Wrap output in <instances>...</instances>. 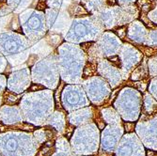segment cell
<instances>
[{
  "mask_svg": "<svg viewBox=\"0 0 157 156\" xmlns=\"http://www.w3.org/2000/svg\"><path fill=\"white\" fill-rule=\"evenodd\" d=\"M69 120L75 125H80L90 122L92 118V109L91 107L84 108L78 111H75L69 115Z\"/></svg>",
  "mask_w": 157,
  "mask_h": 156,
  "instance_id": "obj_18",
  "label": "cell"
},
{
  "mask_svg": "<svg viewBox=\"0 0 157 156\" xmlns=\"http://www.w3.org/2000/svg\"><path fill=\"white\" fill-rule=\"evenodd\" d=\"M122 44L118 36L109 31H104L94 44L90 46L88 50L89 61L98 63L103 59L115 56L120 53Z\"/></svg>",
  "mask_w": 157,
  "mask_h": 156,
  "instance_id": "obj_8",
  "label": "cell"
},
{
  "mask_svg": "<svg viewBox=\"0 0 157 156\" xmlns=\"http://www.w3.org/2000/svg\"><path fill=\"white\" fill-rule=\"evenodd\" d=\"M31 81V70L27 67H24L23 69L13 70L9 75L7 88L10 91L19 94L25 91L30 87Z\"/></svg>",
  "mask_w": 157,
  "mask_h": 156,
  "instance_id": "obj_14",
  "label": "cell"
},
{
  "mask_svg": "<svg viewBox=\"0 0 157 156\" xmlns=\"http://www.w3.org/2000/svg\"><path fill=\"white\" fill-rule=\"evenodd\" d=\"M149 92L157 100V76L151 78L149 85Z\"/></svg>",
  "mask_w": 157,
  "mask_h": 156,
  "instance_id": "obj_30",
  "label": "cell"
},
{
  "mask_svg": "<svg viewBox=\"0 0 157 156\" xmlns=\"http://www.w3.org/2000/svg\"><path fill=\"white\" fill-rule=\"evenodd\" d=\"M59 77L58 54L55 52L44 56L31 68L32 81L35 84L42 85L49 89H56L58 88Z\"/></svg>",
  "mask_w": 157,
  "mask_h": 156,
  "instance_id": "obj_5",
  "label": "cell"
},
{
  "mask_svg": "<svg viewBox=\"0 0 157 156\" xmlns=\"http://www.w3.org/2000/svg\"><path fill=\"white\" fill-rule=\"evenodd\" d=\"M97 72L110 85L111 89L119 87L123 80L121 69L107 59H103L97 63Z\"/></svg>",
  "mask_w": 157,
  "mask_h": 156,
  "instance_id": "obj_15",
  "label": "cell"
},
{
  "mask_svg": "<svg viewBox=\"0 0 157 156\" xmlns=\"http://www.w3.org/2000/svg\"><path fill=\"white\" fill-rule=\"evenodd\" d=\"M33 44L25 35L11 30L0 33V53L11 65H21L26 61Z\"/></svg>",
  "mask_w": 157,
  "mask_h": 156,
  "instance_id": "obj_3",
  "label": "cell"
},
{
  "mask_svg": "<svg viewBox=\"0 0 157 156\" xmlns=\"http://www.w3.org/2000/svg\"><path fill=\"white\" fill-rule=\"evenodd\" d=\"M8 60L5 56L0 53V73H3L6 70L7 65H8Z\"/></svg>",
  "mask_w": 157,
  "mask_h": 156,
  "instance_id": "obj_31",
  "label": "cell"
},
{
  "mask_svg": "<svg viewBox=\"0 0 157 156\" xmlns=\"http://www.w3.org/2000/svg\"><path fill=\"white\" fill-rule=\"evenodd\" d=\"M143 103H144L145 110L148 113H150V114H151L152 112L157 111V100L150 92H147L144 94Z\"/></svg>",
  "mask_w": 157,
  "mask_h": 156,
  "instance_id": "obj_25",
  "label": "cell"
},
{
  "mask_svg": "<svg viewBox=\"0 0 157 156\" xmlns=\"http://www.w3.org/2000/svg\"><path fill=\"white\" fill-rule=\"evenodd\" d=\"M83 88L90 101L95 105H101L110 94V85L102 76H91L83 81Z\"/></svg>",
  "mask_w": 157,
  "mask_h": 156,
  "instance_id": "obj_11",
  "label": "cell"
},
{
  "mask_svg": "<svg viewBox=\"0 0 157 156\" xmlns=\"http://www.w3.org/2000/svg\"><path fill=\"white\" fill-rule=\"evenodd\" d=\"M149 9L147 12V17L150 22L157 25V0H151L150 3L146 5Z\"/></svg>",
  "mask_w": 157,
  "mask_h": 156,
  "instance_id": "obj_26",
  "label": "cell"
},
{
  "mask_svg": "<svg viewBox=\"0 0 157 156\" xmlns=\"http://www.w3.org/2000/svg\"><path fill=\"white\" fill-rule=\"evenodd\" d=\"M53 109L54 97L50 89L26 93L21 100V110L26 120L37 125L47 121Z\"/></svg>",
  "mask_w": 157,
  "mask_h": 156,
  "instance_id": "obj_2",
  "label": "cell"
},
{
  "mask_svg": "<svg viewBox=\"0 0 157 156\" xmlns=\"http://www.w3.org/2000/svg\"><path fill=\"white\" fill-rule=\"evenodd\" d=\"M45 4L49 8L59 9V10H69L74 4V0H44Z\"/></svg>",
  "mask_w": 157,
  "mask_h": 156,
  "instance_id": "obj_23",
  "label": "cell"
},
{
  "mask_svg": "<svg viewBox=\"0 0 157 156\" xmlns=\"http://www.w3.org/2000/svg\"><path fill=\"white\" fill-rule=\"evenodd\" d=\"M62 104L67 111L75 110L90 105L87 93L80 84H69L62 91Z\"/></svg>",
  "mask_w": 157,
  "mask_h": 156,
  "instance_id": "obj_12",
  "label": "cell"
},
{
  "mask_svg": "<svg viewBox=\"0 0 157 156\" xmlns=\"http://www.w3.org/2000/svg\"><path fill=\"white\" fill-rule=\"evenodd\" d=\"M147 70H148V63H143L141 66H139L138 68H136L135 70H133L132 74H131V79L132 80H141L143 78L146 74H147ZM149 72V70H148Z\"/></svg>",
  "mask_w": 157,
  "mask_h": 156,
  "instance_id": "obj_27",
  "label": "cell"
},
{
  "mask_svg": "<svg viewBox=\"0 0 157 156\" xmlns=\"http://www.w3.org/2000/svg\"><path fill=\"white\" fill-rule=\"evenodd\" d=\"M120 5H133L136 2V0H118Z\"/></svg>",
  "mask_w": 157,
  "mask_h": 156,
  "instance_id": "obj_33",
  "label": "cell"
},
{
  "mask_svg": "<svg viewBox=\"0 0 157 156\" xmlns=\"http://www.w3.org/2000/svg\"><path fill=\"white\" fill-rule=\"evenodd\" d=\"M47 29L49 34H65L73 22L71 12L68 10L47 8L44 10Z\"/></svg>",
  "mask_w": 157,
  "mask_h": 156,
  "instance_id": "obj_10",
  "label": "cell"
},
{
  "mask_svg": "<svg viewBox=\"0 0 157 156\" xmlns=\"http://www.w3.org/2000/svg\"><path fill=\"white\" fill-rule=\"evenodd\" d=\"M47 123L53 126L56 130L63 131L65 126V116L61 111H56L48 118Z\"/></svg>",
  "mask_w": 157,
  "mask_h": 156,
  "instance_id": "obj_21",
  "label": "cell"
},
{
  "mask_svg": "<svg viewBox=\"0 0 157 156\" xmlns=\"http://www.w3.org/2000/svg\"><path fill=\"white\" fill-rule=\"evenodd\" d=\"M142 58H143V55L137 48L127 42L122 44L119 53V59L123 80L129 78L132 72L141 62Z\"/></svg>",
  "mask_w": 157,
  "mask_h": 156,
  "instance_id": "obj_13",
  "label": "cell"
},
{
  "mask_svg": "<svg viewBox=\"0 0 157 156\" xmlns=\"http://www.w3.org/2000/svg\"><path fill=\"white\" fill-rule=\"evenodd\" d=\"M19 20L25 36L33 44L45 37L48 29L44 11L29 8L20 12Z\"/></svg>",
  "mask_w": 157,
  "mask_h": 156,
  "instance_id": "obj_7",
  "label": "cell"
},
{
  "mask_svg": "<svg viewBox=\"0 0 157 156\" xmlns=\"http://www.w3.org/2000/svg\"><path fill=\"white\" fill-rule=\"evenodd\" d=\"M102 113H103V117L106 122L113 123V124L121 123L120 115L113 108H105L102 110Z\"/></svg>",
  "mask_w": 157,
  "mask_h": 156,
  "instance_id": "obj_24",
  "label": "cell"
},
{
  "mask_svg": "<svg viewBox=\"0 0 157 156\" xmlns=\"http://www.w3.org/2000/svg\"><path fill=\"white\" fill-rule=\"evenodd\" d=\"M7 88V78L5 75L0 74V94H2Z\"/></svg>",
  "mask_w": 157,
  "mask_h": 156,
  "instance_id": "obj_32",
  "label": "cell"
},
{
  "mask_svg": "<svg viewBox=\"0 0 157 156\" xmlns=\"http://www.w3.org/2000/svg\"><path fill=\"white\" fill-rule=\"evenodd\" d=\"M0 120L8 125L23 122L22 110L16 105H4L0 108Z\"/></svg>",
  "mask_w": 157,
  "mask_h": 156,
  "instance_id": "obj_17",
  "label": "cell"
},
{
  "mask_svg": "<svg viewBox=\"0 0 157 156\" xmlns=\"http://www.w3.org/2000/svg\"><path fill=\"white\" fill-rule=\"evenodd\" d=\"M13 11L8 6V4H0V33L9 31L7 27L10 23V15Z\"/></svg>",
  "mask_w": 157,
  "mask_h": 156,
  "instance_id": "obj_19",
  "label": "cell"
},
{
  "mask_svg": "<svg viewBox=\"0 0 157 156\" xmlns=\"http://www.w3.org/2000/svg\"><path fill=\"white\" fill-rule=\"evenodd\" d=\"M34 0H7V4L14 13H20L29 9Z\"/></svg>",
  "mask_w": 157,
  "mask_h": 156,
  "instance_id": "obj_22",
  "label": "cell"
},
{
  "mask_svg": "<svg viewBox=\"0 0 157 156\" xmlns=\"http://www.w3.org/2000/svg\"><path fill=\"white\" fill-rule=\"evenodd\" d=\"M150 48H157V28L149 31L145 44Z\"/></svg>",
  "mask_w": 157,
  "mask_h": 156,
  "instance_id": "obj_29",
  "label": "cell"
},
{
  "mask_svg": "<svg viewBox=\"0 0 157 156\" xmlns=\"http://www.w3.org/2000/svg\"><path fill=\"white\" fill-rule=\"evenodd\" d=\"M141 102V95L137 90L132 88H124L118 96L115 106L124 120H135L139 115Z\"/></svg>",
  "mask_w": 157,
  "mask_h": 156,
  "instance_id": "obj_9",
  "label": "cell"
},
{
  "mask_svg": "<svg viewBox=\"0 0 157 156\" xmlns=\"http://www.w3.org/2000/svg\"><path fill=\"white\" fill-rule=\"evenodd\" d=\"M58 62L60 78L68 84L83 82L87 55L77 44L65 42L58 49Z\"/></svg>",
  "mask_w": 157,
  "mask_h": 156,
  "instance_id": "obj_1",
  "label": "cell"
},
{
  "mask_svg": "<svg viewBox=\"0 0 157 156\" xmlns=\"http://www.w3.org/2000/svg\"><path fill=\"white\" fill-rule=\"evenodd\" d=\"M83 4L87 9V11L91 13V15H95L108 7L107 0H85Z\"/></svg>",
  "mask_w": 157,
  "mask_h": 156,
  "instance_id": "obj_20",
  "label": "cell"
},
{
  "mask_svg": "<svg viewBox=\"0 0 157 156\" xmlns=\"http://www.w3.org/2000/svg\"><path fill=\"white\" fill-rule=\"evenodd\" d=\"M149 34V30L146 26L138 20H134L130 24H128L126 36L131 41L137 44H145L147 37Z\"/></svg>",
  "mask_w": 157,
  "mask_h": 156,
  "instance_id": "obj_16",
  "label": "cell"
},
{
  "mask_svg": "<svg viewBox=\"0 0 157 156\" xmlns=\"http://www.w3.org/2000/svg\"><path fill=\"white\" fill-rule=\"evenodd\" d=\"M2 102H3V98H2V94H0V106L2 105Z\"/></svg>",
  "mask_w": 157,
  "mask_h": 156,
  "instance_id": "obj_35",
  "label": "cell"
},
{
  "mask_svg": "<svg viewBox=\"0 0 157 156\" xmlns=\"http://www.w3.org/2000/svg\"><path fill=\"white\" fill-rule=\"evenodd\" d=\"M148 70L151 77L157 76V52L148 60Z\"/></svg>",
  "mask_w": 157,
  "mask_h": 156,
  "instance_id": "obj_28",
  "label": "cell"
},
{
  "mask_svg": "<svg viewBox=\"0 0 157 156\" xmlns=\"http://www.w3.org/2000/svg\"><path fill=\"white\" fill-rule=\"evenodd\" d=\"M85 2V0H74V4L75 3H84Z\"/></svg>",
  "mask_w": 157,
  "mask_h": 156,
  "instance_id": "obj_34",
  "label": "cell"
},
{
  "mask_svg": "<svg viewBox=\"0 0 157 156\" xmlns=\"http://www.w3.org/2000/svg\"><path fill=\"white\" fill-rule=\"evenodd\" d=\"M104 27L95 15L73 19L68 31L64 34L65 40L73 44L96 41L104 33Z\"/></svg>",
  "mask_w": 157,
  "mask_h": 156,
  "instance_id": "obj_4",
  "label": "cell"
},
{
  "mask_svg": "<svg viewBox=\"0 0 157 156\" xmlns=\"http://www.w3.org/2000/svg\"><path fill=\"white\" fill-rule=\"evenodd\" d=\"M138 9L133 5H120L106 7L95 16L105 30L121 27L130 24L138 17Z\"/></svg>",
  "mask_w": 157,
  "mask_h": 156,
  "instance_id": "obj_6",
  "label": "cell"
}]
</instances>
